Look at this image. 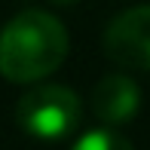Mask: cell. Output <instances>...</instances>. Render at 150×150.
I'll use <instances>...</instances> for the list:
<instances>
[{"mask_svg":"<svg viewBox=\"0 0 150 150\" xmlns=\"http://www.w3.org/2000/svg\"><path fill=\"white\" fill-rule=\"evenodd\" d=\"M67 58V31L52 12L25 9L0 31V74L9 83H37Z\"/></svg>","mask_w":150,"mask_h":150,"instance_id":"1","label":"cell"},{"mask_svg":"<svg viewBox=\"0 0 150 150\" xmlns=\"http://www.w3.org/2000/svg\"><path fill=\"white\" fill-rule=\"evenodd\" d=\"M80 117H83L80 95L58 83L34 86L16 104V122L22 126V132L40 141H58L71 135L80 126Z\"/></svg>","mask_w":150,"mask_h":150,"instance_id":"2","label":"cell"},{"mask_svg":"<svg viewBox=\"0 0 150 150\" xmlns=\"http://www.w3.org/2000/svg\"><path fill=\"white\" fill-rule=\"evenodd\" d=\"M104 52L129 71H150V3L120 12L104 31Z\"/></svg>","mask_w":150,"mask_h":150,"instance_id":"3","label":"cell"},{"mask_svg":"<svg viewBox=\"0 0 150 150\" xmlns=\"http://www.w3.org/2000/svg\"><path fill=\"white\" fill-rule=\"evenodd\" d=\"M92 113L104 126H122L138 113L141 107V89L126 74H107L92 89Z\"/></svg>","mask_w":150,"mask_h":150,"instance_id":"4","label":"cell"},{"mask_svg":"<svg viewBox=\"0 0 150 150\" xmlns=\"http://www.w3.org/2000/svg\"><path fill=\"white\" fill-rule=\"evenodd\" d=\"M71 150H135V147L129 144L120 132H113V129L107 126V129H92V132H86Z\"/></svg>","mask_w":150,"mask_h":150,"instance_id":"5","label":"cell"},{"mask_svg":"<svg viewBox=\"0 0 150 150\" xmlns=\"http://www.w3.org/2000/svg\"><path fill=\"white\" fill-rule=\"evenodd\" d=\"M52 3H58V6H71V3H80V0H52Z\"/></svg>","mask_w":150,"mask_h":150,"instance_id":"6","label":"cell"}]
</instances>
